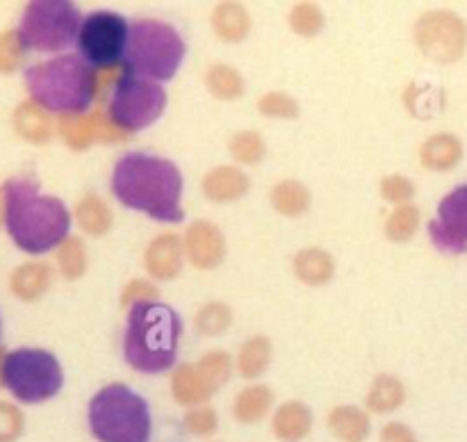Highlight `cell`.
Masks as SVG:
<instances>
[{
	"mask_svg": "<svg viewBox=\"0 0 467 442\" xmlns=\"http://www.w3.org/2000/svg\"><path fill=\"white\" fill-rule=\"evenodd\" d=\"M112 194L119 203L149 214L155 221L178 223L182 212V176L171 159L149 153H126L112 171Z\"/></svg>",
	"mask_w": 467,
	"mask_h": 442,
	"instance_id": "6da1fadb",
	"label": "cell"
},
{
	"mask_svg": "<svg viewBox=\"0 0 467 442\" xmlns=\"http://www.w3.org/2000/svg\"><path fill=\"white\" fill-rule=\"evenodd\" d=\"M3 219L14 244L26 253H46L64 244L71 212L57 196H46L30 178H9L3 187Z\"/></svg>",
	"mask_w": 467,
	"mask_h": 442,
	"instance_id": "7a4b0ae2",
	"label": "cell"
},
{
	"mask_svg": "<svg viewBox=\"0 0 467 442\" xmlns=\"http://www.w3.org/2000/svg\"><path fill=\"white\" fill-rule=\"evenodd\" d=\"M32 100L41 109L64 117L87 112L99 91V76L82 55H59L32 64L23 73Z\"/></svg>",
	"mask_w": 467,
	"mask_h": 442,
	"instance_id": "3957f363",
	"label": "cell"
},
{
	"mask_svg": "<svg viewBox=\"0 0 467 442\" xmlns=\"http://www.w3.org/2000/svg\"><path fill=\"white\" fill-rule=\"evenodd\" d=\"M182 324L176 310L160 301L132 305L123 331V355L137 372L160 374L173 367Z\"/></svg>",
	"mask_w": 467,
	"mask_h": 442,
	"instance_id": "277c9868",
	"label": "cell"
},
{
	"mask_svg": "<svg viewBox=\"0 0 467 442\" xmlns=\"http://www.w3.org/2000/svg\"><path fill=\"white\" fill-rule=\"evenodd\" d=\"M185 57V41L181 32L158 18H140L130 26L123 76L141 80H171Z\"/></svg>",
	"mask_w": 467,
	"mask_h": 442,
	"instance_id": "5b68a950",
	"label": "cell"
},
{
	"mask_svg": "<svg viewBox=\"0 0 467 442\" xmlns=\"http://www.w3.org/2000/svg\"><path fill=\"white\" fill-rule=\"evenodd\" d=\"M89 428L99 442H149L150 410L144 396L123 383H109L89 401Z\"/></svg>",
	"mask_w": 467,
	"mask_h": 442,
	"instance_id": "8992f818",
	"label": "cell"
},
{
	"mask_svg": "<svg viewBox=\"0 0 467 442\" xmlns=\"http://www.w3.org/2000/svg\"><path fill=\"white\" fill-rule=\"evenodd\" d=\"M80 9L67 0H35L23 12L16 30L21 50L55 53L78 39L82 27Z\"/></svg>",
	"mask_w": 467,
	"mask_h": 442,
	"instance_id": "52a82bcc",
	"label": "cell"
},
{
	"mask_svg": "<svg viewBox=\"0 0 467 442\" xmlns=\"http://www.w3.org/2000/svg\"><path fill=\"white\" fill-rule=\"evenodd\" d=\"M0 381L23 404H41L64 383L57 358L44 349L9 351L0 363Z\"/></svg>",
	"mask_w": 467,
	"mask_h": 442,
	"instance_id": "ba28073f",
	"label": "cell"
},
{
	"mask_svg": "<svg viewBox=\"0 0 467 442\" xmlns=\"http://www.w3.org/2000/svg\"><path fill=\"white\" fill-rule=\"evenodd\" d=\"M167 108V91L162 85L141 77L121 76L109 96L108 117L119 130L137 132L158 121Z\"/></svg>",
	"mask_w": 467,
	"mask_h": 442,
	"instance_id": "9c48e42d",
	"label": "cell"
},
{
	"mask_svg": "<svg viewBox=\"0 0 467 442\" xmlns=\"http://www.w3.org/2000/svg\"><path fill=\"white\" fill-rule=\"evenodd\" d=\"M128 39H130V23L117 12H91L85 16L78 35V48L85 62L94 68H112L123 62Z\"/></svg>",
	"mask_w": 467,
	"mask_h": 442,
	"instance_id": "30bf717a",
	"label": "cell"
},
{
	"mask_svg": "<svg viewBox=\"0 0 467 442\" xmlns=\"http://www.w3.org/2000/svg\"><path fill=\"white\" fill-rule=\"evenodd\" d=\"M415 41L427 57L438 64H454L467 48V26L463 18L447 9L427 12L415 26Z\"/></svg>",
	"mask_w": 467,
	"mask_h": 442,
	"instance_id": "8fae6325",
	"label": "cell"
},
{
	"mask_svg": "<svg viewBox=\"0 0 467 442\" xmlns=\"http://www.w3.org/2000/svg\"><path fill=\"white\" fill-rule=\"evenodd\" d=\"M429 235L441 251L465 253L467 251V185L456 187L438 205L436 219L429 221Z\"/></svg>",
	"mask_w": 467,
	"mask_h": 442,
	"instance_id": "7c38bea8",
	"label": "cell"
},
{
	"mask_svg": "<svg viewBox=\"0 0 467 442\" xmlns=\"http://www.w3.org/2000/svg\"><path fill=\"white\" fill-rule=\"evenodd\" d=\"M185 255L199 269H214L223 262L226 240L222 231L208 219H199L185 232Z\"/></svg>",
	"mask_w": 467,
	"mask_h": 442,
	"instance_id": "4fadbf2b",
	"label": "cell"
},
{
	"mask_svg": "<svg viewBox=\"0 0 467 442\" xmlns=\"http://www.w3.org/2000/svg\"><path fill=\"white\" fill-rule=\"evenodd\" d=\"M185 260V242L173 232L158 235L144 253V267L158 281H173Z\"/></svg>",
	"mask_w": 467,
	"mask_h": 442,
	"instance_id": "5bb4252c",
	"label": "cell"
},
{
	"mask_svg": "<svg viewBox=\"0 0 467 442\" xmlns=\"http://www.w3.org/2000/svg\"><path fill=\"white\" fill-rule=\"evenodd\" d=\"M64 137L73 149H87L94 141H121L126 132L119 130L109 117L91 114V117H68L64 121Z\"/></svg>",
	"mask_w": 467,
	"mask_h": 442,
	"instance_id": "9a60e30c",
	"label": "cell"
},
{
	"mask_svg": "<svg viewBox=\"0 0 467 442\" xmlns=\"http://www.w3.org/2000/svg\"><path fill=\"white\" fill-rule=\"evenodd\" d=\"M313 428V413L301 401H285L272 417V431L283 442H301Z\"/></svg>",
	"mask_w": 467,
	"mask_h": 442,
	"instance_id": "2e32d148",
	"label": "cell"
},
{
	"mask_svg": "<svg viewBox=\"0 0 467 442\" xmlns=\"http://www.w3.org/2000/svg\"><path fill=\"white\" fill-rule=\"evenodd\" d=\"M171 395L178 404L196 408V406H205V401L214 395V390L210 387V383L205 381V376L199 372L196 365L185 363L173 372Z\"/></svg>",
	"mask_w": 467,
	"mask_h": 442,
	"instance_id": "e0dca14e",
	"label": "cell"
},
{
	"mask_svg": "<svg viewBox=\"0 0 467 442\" xmlns=\"http://www.w3.org/2000/svg\"><path fill=\"white\" fill-rule=\"evenodd\" d=\"M249 176L237 167H217L205 173L203 194L210 200H235L249 191Z\"/></svg>",
	"mask_w": 467,
	"mask_h": 442,
	"instance_id": "ac0fdd59",
	"label": "cell"
},
{
	"mask_svg": "<svg viewBox=\"0 0 467 442\" xmlns=\"http://www.w3.org/2000/svg\"><path fill=\"white\" fill-rule=\"evenodd\" d=\"M461 158H463V144L459 137L450 135V132L429 137L420 149V159L431 171H447V169L456 167Z\"/></svg>",
	"mask_w": 467,
	"mask_h": 442,
	"instance_id": "d6986e66",
	"label": "cell"
},
{
	"mask_svg": "<svg viewBox=\"0 0 467 442\" xmlns=\"http://www.w3.org/2000/svg\"><path fill=\"white\" fill-rule=\"evenodd\" d=\"M328 427L342 442H363L369 436V415L356 406H337L328 415Z\"/></svg>",
	"mask_w": 467,
	"mask_h": 442,
	"instance_id": "ffe728a7",
	"label": "cell"
},
{
	"mask_svg": "<svg viewBox=\"0 0 467 442\" xmlns=\"http://www.w3.org/2000/svg\"><path fill=\"white\" fill-rule=\"evenodd\" d=\"M336 262L324 249H304L295 258V273L306 285H324L333 278Z\"/></svg>",
	"mask_w": 467,
	"mask_h": 442,
	"instance_id": "44dd1931",
	"label": "cell"
},
{
	"mask_svg": "<svg viewBox=\"0 0 467 442\" xmlns=\"http://www.w3.org/2000/svg\"><path fill=\"white\" fill-rule=\"evenodd\" d=\"M274 404V395L265 385H249L233 401V415L242 424H255L269 413Z\"/></svg>",
	"mask_w": 467,
	"mask_h": 442,
	"instance_id": "7402d4cb",
	"label": "cell"
},
{
	"mask_svg": "<svg viewBox=\"0 0 467 442\" xmlns=\"http://www.w3.org/2000/svg\"><path fill=\"white\" fill-rule=\"evenodd\" d=\"M213 27L223 41H242L251 30V16L242 5L222 3L213 12Z\"/></svg>",
	"mask_w": 467,
	"mask_h": 442,
	"instance_id": "603a6c76",
	"label": "cell"
},
{
	"mask_svg": "<svg viewBox=\"0 0 467 442\" xmlns=\"http://www.w3.org/2000/svg\"><path fill=\"white\" fill-rule=\"evenodd\" d=\"M272 363V342L265 335H254L242 344L237 354V369L244 378H255Z\"/></svg>",
	"mask_w": 467,
	"mask_h": 442,
	"instance_id": "cb8c5ba5",
	"label": "cell"
},
{
	"mask_svg": "<svg viewBox=\"0 0 467 442\" xmlns=\"http://www.w3.org/2000/svg\"><path fill=\"white\" fill-rule=\"evenodd\" d=\"M272 205L285 217H299L308 210L310 191L299 180H283L272 190Z\"/></svg>",
	"mask_w": 467,
	"mask_h": 442,
	"instance_id": "d4e9b609",
	"label": "cell"
},
{
	"mask_svg": "<svg viewBox=\"0 0 467 442\" xmlns=\"http://www.w3.org/2000/svg\"><path fill=\"white\" fill-rule=\"evenodd\" d=\"M406 399L404 383L395 376H379L377 381L372 383L368 395V408L374 410V413H392V410L400 408Z\"/></svg>",
	"mask_w": 467,
	"mask_h": 442,
	"instance_id": "484cf974",
	"label": "cell"
},
{
	"mask_svg": "<svg viewBox=\"0 0 467 442\" xmlns=\"http://www.w3.org/2000/svg\"><path fill=\"white\" fill-rule=\"evenodd\" d=\"M205 85L210 94L222 100H235L244 94V77L228 64H213L205 73Z\"/></svg>",
	"mask_w": 467,
	"mask_h": 442,
	"instance_id": "4316f807",
	"label": "cell"
},
{
	"mask_svg": "<svg viewBox=\"0 0 467 442\" xmlns=\"http://www.w3.org/2000/svg\"><path fill=\"white\" fill-rule=\"evenodd\" d=\"M78 223L82 226V231L91 232V235H103L112 226V210L105 203L100 196L87 194L85 199L78 203L76 210Z\"/></svg>",
	"mask_w": 467,
	"mask_h": 442,
	"instance_id": "83f0119b",
	"label": "cell"
},
{
	"mask_svg": "<svg viewBox=\"0 0 467 442\" xmlns=\"http://www.w3.org/2000/svg\"><path fill=\"white\" fill-rule=\"evenodd\" d=\"M420 210L413 203L397 205L386 221V232L392 242H409L418 232Z\"/></svg>",
	"mask_w": 467,
	"mask_h": 442,
	"instance_id": "f1b7e54d",
	"label": "cell"
},
{
	"mask_svg": "<svg viewBox=\"0 0 467 442\" xmlns=\"http://www.w3.org/2000/svg\"><path fill=\"white\" fill-rule=\"evenodd\" d=\"M196 367H199V372L203 374L205 381L210 383V387L217 392L219 387L226 385L228 378H231L233 360L226 351H210V354H205L203 358L196 363Z\"/></svg>",
	"mask_w": 467,
	"mask_h": 442,
	"instance_id": "f546056e",
	"label": "cell"
},
{
	"mask_svg": "<svg viewBox=\"0 0 467 442\" xmlns=\"http://www.w3.org/2000/svg\"><path fill=\"white\" fill-rule=\"evenodd\" d=\"M265 150H267V146L255 130L237 132L231 139V155L242 164L260 162L265 158Z\"/></svg>",
	"mask_w": 467,
	"mask_h": 442,
	"instance_id": "4dcf8cb0",
	"label": "cell"
},
{
	"mask_svg": "<svg viewBox=\"0 0 467 442\" xmlns=\"http://www.w3.org/2000/svg\"><path fill=\"white\" fill-rule=\"evenodd\" d=\"M231 308H228L226 303L214 301V303L203 305V308L199 310V314H196V328L203 331L205 335H219V333H223L231 326Z\"/></svg>",
	"mask_w": 467,
	"mask_h": 442,
	"instance_id": "1f68e13d",
	"label": "cell"
},
{
	"mask_svg": "<svg viewBox=\"0 0 467 442\" xmlns=\"http://www.w3.org/2000/svg\"><path fill=\"white\" fill-rule=\"evenodd\" d=\"M290 27L296 35L313 36L324 27V12L313 3H299L290 12Z\"/></svg>",
	"mask_w": 467,
	"mask_h": 442,
	"instance_id": "d6a6232c",
	"label": "cell"
},
{
	"mask_svg": "<svg viewBox=\"0 0 467 442\" xmlns=\"http://www.w3.org/2000/svg\"><path fill=\"white\" fill-rule=\"evenodd\" d=\"M258 109L265 117L272 118H296L299 117V103L295 96L285 91H269L258 100Z\"/></svg>",
	"mask_w": 467,
	"mask_h": 442,
	"instance_id": "836d02e7",
	"label": "cell"
},
{
	"mask_svg": "<svg viewBox=\"0 0 467 442\" xmlns=\"http://www.w3.org/2000/svg\"><path fill=\"white\" fill-rule=\"evenodd\" d=\"M59 267H62L64 276L78 278L87 267V253L85 244L78 237H68L59 249Z\"/></svg>",
	"mask_w": 467,
	"mask_h": 442,
	"instance_id": "e575fe53",
	"label": "cell"
},
{
	"mask_svg": "<svg viewBox=\"0 0 467 442\" xmlns=\"http://www.w3.org/2000/svg\"><path fill=\"white\" fill-rule=\"evenodd\" d=\"M182 424H185L187 431L192 436H213L219 427V417L210 406H196V408H190L182 417Z\"/></svg>",
	"mask_w": 467,
	"mask_h": 442,
	"instance_id": "d590c367",
	"label": "cell"
},
{
	"mask_svg": "<svg viewBox=\"0 0 467 442\" xmlns=\"http://www.w3.org/2000/svg\"><path fill=\"white\" fill-rule=\"evenodd\" d=\"M413 194H415V185L406 176L395 173V176H388L381 180V196L386 200H390V203L406 205L410 199H413Z\"/></svg>",
	"mask_w": 467,
	"mask_h": 442,
	"instance_id": "8d00e7d4",
	"label": "cell"
},
{
	"mask_svg": "<svg viewBox=\"0 0 467 442\" xmlns=\"http://www.w3.org/2000/svg\"><path fill=\"white\" fill-rule=\"evenodd\" d=\"M155 299H158V287L150 281H141V278L128 283L121 292V303L130 305V308L137 303H149V301Z\"/></svg>",
	"mask_w": 467,
	"mask_h": 442,
	"instance_id": "74e56055",
	"label": "cell"
},
{
	"mask_svg": "<svg viewBox=\"0 0 467 442\" xmlns=\"http://www.w3.org/2000/svg\"><path fill=\"white\" fill-rule=\"evenodd\" d=\"M381 442H418V437H415V433L406 424L390 422L383 427Z\"/></svg>",
	"mask_w": 467,
	"mask_h": 442,
	"instance_id": "f35d334b",
	"label": "cell"
}]
</instances>
